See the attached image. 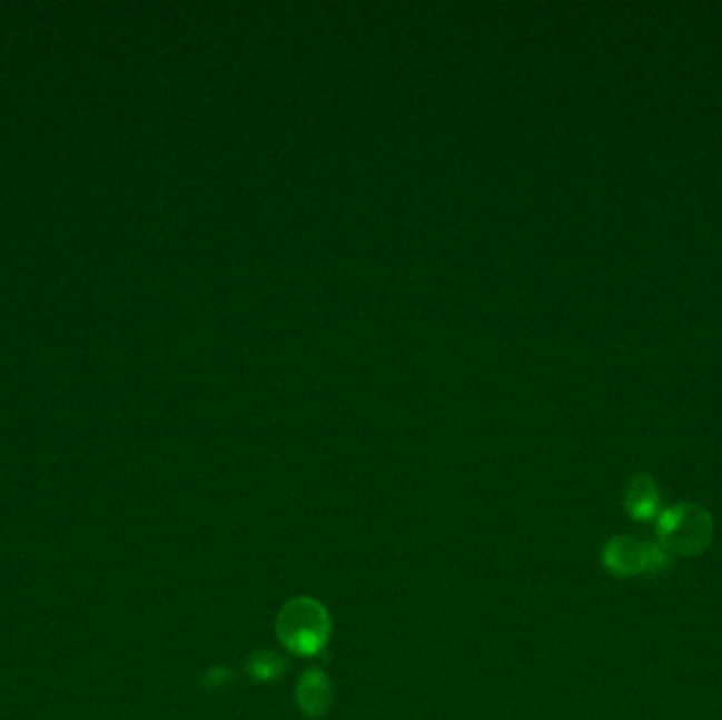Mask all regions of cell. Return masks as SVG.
Listing matches in <instances>:
<instances>
[{"label": "cell", "mask_w": 722, "mask_h": 720, "mask_svg": "<svg viewBox=\"0 0 722 720\" xmlns=\"http://www.w3.org/2000/svg\"><path fill=\"white\" fill-rule=\"evenodd\" d=\"M602 566L620 579L660 576L670 571L672 556L660 543L639 536H613L602 550Z\"/></svg>", "instance_id": "3"}, {"label": "cell", "mask_w": 722, "mask_h": 720, "mask_svg": "<svg viewBox=\"0 0 722 720\" xmlns=\"http://www.w3.org/2000/svg\"><path fill=\"white\" fill-rule=\"evenodd\" d=\"M248 672L254 680L269 682L279 679L286 672V661L270 651H256L248 659Z\"/></svg>", "instance_id": "6"}, {"label": "cell", "mask_w": 722, "mask_h": 720, "mask_svg": "<svg viewBox=\"0 0 722 720\" xmlns=\"http://www.w3.org/2000/svg\"><path fill=\"white\" fill-rule=\"evenodd\" d=\"M625 512L639 522L653 520L660 512V489L649 474H634L623 489Z\"/></svg>", "instance_id": "4"}, {"label": "cell", "mask_w": 722, "mask_h": 720, "mask_svg": "<svg viewBox=\"0 0 722 720\" xmlns=\"http://www.w3.org/2000/svg\"><path fill=\"white\" fill-rule=\"evenodd\" d=\"M712 536V515L698 503H679L657 515V543L670 556H700Z\"/></svg>", "instance_id": "2"}, {"label": "cell", "mask_w": 722, "mask_h": 720, "mask_svg": "<svg viewBox=\"0 0 722 720\" xmlns=\"http://www.w3.org/2000/svg\"><path fill=\"white\" fill-rule=\"evenodd\" d=\"M296 701L307 717L313 719L324 717L332 706V687L328 677L317 668L307 670L303 679L298 680Z\"/></svg>", "instance_id": "5"}, {"label": "cell", "mask_w": 722, "mask_h": 720, "mask_svg": "<svg viewBox=\"0 0 722 720\" xmlns=\"http://www.w3.org/2000/svg\"><path fill=\"white\" fill-rule=\"evenodd\" d=\"M330 613L315 598H291L277 615V637L296 655L310 658L330 640Z\"/></svg>", "instance_id": "1"}]
</instances>
